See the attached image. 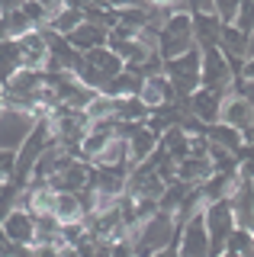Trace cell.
Listing matches in <instances>:
<instances>
[{"label":"cell","mask_w":254,"mask_h":257,"mask_svg":"<svg viewBox=\"0 0 254 257\" xmlns=\"http://www.w3.org/2000/svg\"><path fill=\"white\" fill-rule=\"evenodd\" d=\"M174 235H177V222H174L171 212H161V209H155L148 219H142L139 225H132L125 231V238L136 247V257H152L155 251L168 247Z\"/></svg>","instance_id":"obj_1"},{"label":"cell","mask_w":254,"mask_h":257,"mask_svg":"<svg viewBox=\"0 0 254 257\" xmlns=\"http://www.w3.org/2000/svg\"><path fill=\"white\" fill-rule=\"evenodd\" d=\"M193 45V26H190V13L177 10L171 13L168 20H164L161 32H158V55H161V61L168 58H177V55L190 52Z\"/></svg>","instance_id":"obj_2"},{"label":"cell","mask_w":254,"mask_h":257,"mask_svg":"<svg viewBox=\"0 0 254 257\" xmlns=\"http://www.w3.org/2000/svg\"><path fill=\"white\" fill-rule=\"evenodd\" d=\"M164 77L171 80L177 96H190L200 87V48H190L177 58H168L164 61Z\"/></svg>","instance_id":"obj_3"},{"label":"cell","mask_w":254,"mask_h":257,"mask_svg":"<svg viewBox=\"0 0 254 257\" xmlns=\"http://www.w3.org/2000/svg\"><path fill=\"white\" fill-rule=\"evenodd\" d=\"M228 84H232V68H228L225 55L219 48H203L200 52V87L228 93Z\"/></svg>","instance_id":"obj_4"},{"label":"cell","mask_w":254,"mask_h":257,"mask_svg":"<svg viewBox=\"0 0 254 257\" xmlns=\"http://www.w3.org/2000/svg\"><path fill=\"white\" fill-rule=\"evenodd\" d=\"M216 122H225L238 128L244 145H251V125H254V100H238V96H225L219 106V119Z\"/></svg>","instance_id":"obj_5"},{"label":"cell","mask_w":254,"mask_h":257,"mask_svg":"<svg viewBox=\"0 0 254 257\" xmlns=\"http://www.w3.org/2000/svg\"><path fill=\"white\" fill-rule=\"evenodd\" d=\"M36 116L20 109H0V151H17L20 142L29 135Z\"/></svg>","instance_id":"obj_6"},{"label":"cell","mask_w":254,"mask_h":257,"mask_svg":"<svg viewBox=\"0 0 254 257\" xmlns=\"http://www.w3.org/2000/svg\"><path fill=\"white\" fill-rule=\"evenodd\" d=\"M45 183H49L55 193H81L87 183H90V164H87V161L68 158Z\"/></svg>","instance_id":"obj_7"},{"label":"cell","mask_w":254,"mask_h":257,"mask_svg":"<svg viewBox=\"0 0 254 257\" xmlns=\"http://www.w3.org/2000/svg\"><path fill=\"white\" fill-rule=\"evenodd\" d=\"M222 100H225V93L206 90V87H196V90L187 96V112H190V116H196L203 125H209V122H216V119H219Z\"/></svg>","instance_id":"obj_8"},{"label":"cell","mask_w":254,"mask_h":257,"mask_svg":"<svg viewBox=\"0 0 254 257\" xmlns=\"http://www.w3.org/2000/svg\"><path fill=\"white\" fill-rule=\"evenodd\" d=\"M0 235L7 241H13V244L33 247V212H26V209H10L7 219L0 222Z\"/></svg>","instance_id":"obj_9"},{"label":"cell","mask_w":254,"mask_h":257,"mask_svg":"<svg viewBox=\"0 0 254 257\" xmlns=\"http://www.w3.org/2000/svg\"><path fill=\"white\" fill-rule=\"evenodd\" d=\"M190 26H193V45L200 48H216L219 45V32H222V23L216 13H193L190 16Z\"/></svg>","instance_id":"obj_10"},{"label":"cell","mask_w":254,"mask_h":257,"mask_svg":"<svg viewBox=\"0 0 254 257\" xmlns=\"http://www.w3.org/2000/svg\"><path fill=\"white\" fill-rule=\"evenodd\" d=\"M17 42H20L23 68H29V71H42L45 58H49V48H45L42 32H39V29H29L26 36H20V39H17Z\"/></svg>","instance_id":"obj_11"},{"label":"cell","mask_w":254,"mask_h":257,"mask_svg":"<svg viewBox=\"0 0 254 257\" xmlns=\"http://www.w3.org/2000/svg\"><path fill=\"white\" fill-rule=\"evenodd\" d=\"M139 100L145 103L148 109H155V106H164V103H174V100H177V93H174L171 80L164 77V74H155V77H145V80H142Z\"/></svg>","instance_id":"obj_12"},{"label":"cell","mask_w":254,"mask_h":257,"mask_svg":"<svg viewBox=\"0 0 254 257\" xmlns=\"http://www.w3.org/2000/svg\"><path fill=\"white\" fill-rule=\"evenodd\" d=\"M209 174H212V164H209V158H196V155H190L184 158L177 164V174H174V180H184L190 183V187H203L206 180H209Z\"/></svg>","instance_id":"obj_13"},{"label":"cell","mask_w":254,"mask_h":257,"mask_svg":"<svg viewBox=\"0 0 254 257\" xmlns=\"http://www.w3.org/2000/svg\"><path fill=\"white\" fill-rule=\"evenodd\" d=\"M65 39H68V45L74 48V52H90V48L106 45V29L93 26V23H81V26H74Z\"/></svg>","instance_id":"obj_14"},{"label":"cell","mask_w":254,"mask_h":257,"mask_svg":"<svg viewBox=\"0 0 254 257\" xmlns=\"http://www.w3.org/2000/svg\"><path fill=\"white\" fill-rule=\"evenodd\" d=\"M125 148H129V167H136V164H142V161H145V158L158 148V135L148 132L145 122H142L136 132L125 139Z\"/></svg>","instance_id":"obj_15"},{"label":"cell","mask_w":254,"mask_h":257,"mask_svg":"<svg viewBox=\"0 0 254 257\" xmlns=\"http://www.w3.org/2000/svg\"><path fill=\"white\" fill-rule=\"evenodd\" d=\"M81 58L90 64L97 74H103V77H113V74H119L122 71V58H119L116 52H109L106 45H100V48H90V52H81Z\"/></svg>","instance_id":"obj_16"},{"label":"cell","mask_w":254,"mask_h":257,"mask_svg":"<svg viewBox=\"0 0 254 257\" xmlns=\"http://www.w3.org/2000/svg\"><path fill=\"white\" fill-rule=\"evenodd\" d=\"M148 109L139 96H113V119L116 122H145Z\"/></svg>","instance_id":"obj_17"},{"label":"cell","mask_w":254,"mask_h":257,"mask_svg":"<svg viewBox=\"0 0 254 257\" xmlns=\"http://www.w3.org/2000/svg\"><path fill=\"white\" fill-rule=\"evenodd\" d=\"M58 228H61V222L55 219L52 212L33 215V247H39V244H55V247H61Z\"/></svg>","instance_id":"obj_18"},{"label":"cell","mask_w":254,"mask_h":257,"mask_svg":"<svg viewBox=\"0 0 254 257\" xmlns=\"http://www.w3.org/2000/svg\"><path fill=\"white\" fill-rule=\"evenodd\" d=\"M203 135H206V142H209V145H219V148H225L228 155H235V151L244 145L241 135H238V128L225 125V122H209Z\"/></svg>","instance_id":"obj_19"},{"label":"cell","mask_w":254,"mask_h":257,"mask_svg":"<svg viewBox=\"0 0 254 257\" xmlns=\"http://www.w3.org/2000/svg\"><path fill=\"white\" fill-rule=\"evenodd\" d=\"M52 215H55L61 225H65V222H81V219H84V209H81L77 193H55Z\"/></svg>","instance_id":"obj_20"},{"label":"cell","mask_w":254,"mask_h":257,"mask_svg":"<svg viewBox=\"0 0 254 257\" xmlns=\"http://www.w3.org/2000/svg\"><path fill=\"white\" fill-rule=\"evenodd\" d=\"M20 68H23L20 42H17V39H0V80H7L10 74H17Z\"/></svg>","instance_id":"obj_21"},{"label":"cell","mask_w":254,"mask_h":257,"mask_svg":"<svg viewBox=\"0 0 254 257\" xmlns=\"http://www.w3.org/2000/svg\"><path fill=\"white\" fill-rule=\"evenodd\" d=\"M81 23H84V13L77 10V7H61V10H55L49 16L45 26H49L52 32H58V36H68V32L74 29V26H81Z\"/></svg>","instance_id":"obj_22"},{"label":"cell","mask_w":254,"mask_h":257,"mask_svg":"<svg viewBox=\"0 0 254 257\" xmlns=\"http://www.w3.org/2000/svg\"><path fill=\"white\" fill-rule=\"evenodd\" d=\"M225 251L238 257H254V235L251 228H232V235L225 241Z\"/></svg>","instance_id":"obj_23"},{"label":"cell","mask_w":254,"mask_h":257,"mask_svg":"<svg viewBox=\"0 0 254 257\" xmlns=\"http://www.w3.org/2000/svg\"><path fill=\"white\" fill-rule=\"evenodd\" d=\"M4 26H7V39H20L33 29V23L26 20L23 10H10V13H4Z\"/></svg>","instance_id":"obj_24"},{"label":"cell","mask_w":254,"mask_h":257,"mask_svg":"<svg viewBox=\"0 0 254 257\" xmlns=\"http://www.w3.org/2000/svg\"><path fill=\"white\" fill-rule=\"evenodd\" d=\"M84 235H87L84 222H65V225L58 228V241H61V247H74Z\"/></svg>","instance_id":"obj_25"},{"label":"cell","mask_w":254,"mask_h":257,"mask_svg":"<svg viewBox=\"0 0 254 257\" xmlns=\"http://www.w3.org/2000/svg\"><path fill=\"white\" fill-rule=\"evenodd\" d=\"M235 10H238V0H212V13L219 16L222 26H228L235 20Z\"/></svg>","instance_id":"obj_26"},{"label":"cell","mask_w":254,"mask_h":257,"mask_svg":"<svg viewBox=\"0 0 254 257\" xmlns=\"http://www.w3.org/2000/svg\"><path fill=\"white\" fill-rule=\"evenodd\" d=\"M13 171H17V155L13 151H0V183L13 180Z\"/></svg>","instance_id":"obj_27"},{"label":"cell","mask_w":254,"mask_h":257,"mask_svg":"<svg viewBox=\"0 0 254 257\" xmlns=\"http://www.w3.org/2000/svg\"><path fill=\"white\" fill-rule=\"evenodd\" d=\"M109 257H136V247L129 238H116L109 241Z\"/></svg>","instance_id":"obj_28"},{"label":"cell","mask_w":254,"mask_h":257,"mask_svg":"<svg viewBox=\"0 0 254 257\" xmlns=\"http://www.w3.org/2000/svg\"><path fill=\"white\" fill-rule=\"evenodd\" d=\"M23 0H0V13H10V10H20Z\"/></svg>","instance_id":"obj_29"},{"label":"cell","mask_w":254,"mask_h":257,"mask_svg":"<svg viewBox=\"0 0 254 257\" xmlns=\"http://www.w3.org/2000/svg\"><path fill=\"white\" fill-rule=\"evenodd\" d=\"M219 257H238V254H228V251H222V254H219Z\"/></svg>","instance_id":"obj_30"},{"label":"cell","mask_w":254,"mask_h":257,"mask_svg":"<svg viewBox=\"0 0 254 257\" xmlns=\"http://www.w3.org/2000/svg\"><path fill=\"white\" fill-rule=\"evenodd\" d=\"M0 109H4V100H0Z\"/></svg>","instance_id":"obj_31"}]
</instances>
